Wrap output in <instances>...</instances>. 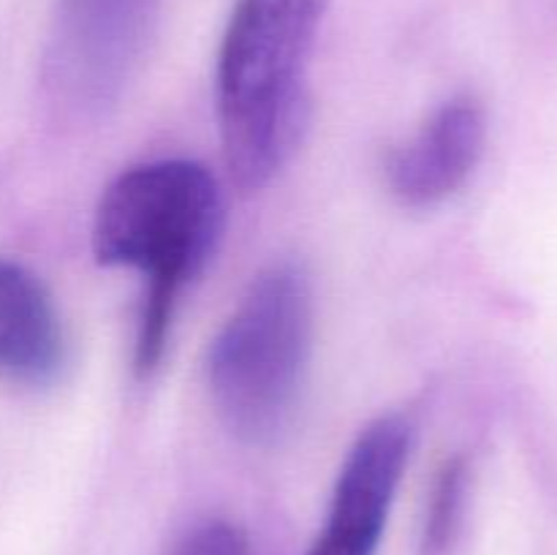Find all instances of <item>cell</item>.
Returning <instances> with one entry per match:
<instances>
[{"label":"cell","instance_id":"obj_1","mask_svg":"<svg viewBox=\"0 0 557 555\" xmlns=\"http://www.w3.org/2000/svg\"><path fill=\"white\" fill-rule=\"evenodd\" d=\"M223 226L218 180L185 158L152 161L120 174L96 207L92 254L103 267L145 278L134 368L150 375L166 351L183 288L205 270Z\"/></svg>","mask_w":557,"mask_h":555},{"label":"cell","instance_id":"obj_3","mask_svg":"<svg viewBox=\"0 0 557 555\" xmlns=\"http://www.w3.org/2000/svg\"><path fill=\"white\" fill-rule=\"evenodd\" d=\"M313 346V288L292 261L253 278L207 357V386L223 428L272 446L297 417Z\"/></svg>","mask_w":557,"mask_h":555},{"label":"cell","instance_id":"obj_7","mask_svg":"<svg viewBox=\"0 0 557 555\" xmlns=\"http://www.w3.org/2000/svg\"><path fill=\"white\" fill-rule=\"evenodd\" d=\"M468 495H471V466L466 457H449L435 477L433 493H430L422 533L424 555L449 553L466 520Z\"/></svg>","mask_w":557,"mask_h":555},{"label":"cell","instance_id":"obj_5","mask_svg":"<svg viewBox=\"0 0 557 555\" xmlns=\"http://www.w3.org/2000/svg\"><path fill=\"white\" fill-rule=\"evenodd\" d=\"M487 141V114L471 96L441 103L428 123L386 161L392 196L406 207H433L471 180Z\"/></svg>","mask_w":557,"mask_h":555},{"label":"cell","instance_id":"obj_4","mask_svg":"<svg viewBox=\"0 0 557 555\" xmlns=\"http://www.w3.org/2000/svg\"><path fill=\"white\" fill-rule=\"evenodd\" d=\"M411 441V422L397 414L375 419L359 433L337 473L324 531L308 555H375Z\"/></svg>","mask_w":557,"mask_h":555},{"label":"cell","instance_id":"obj_8","mask_svg":"<svg viewBox=\"0 0 557 555\" xmlns=\"http://www.w3.org/2000/svg\"><path fill=\"white\" fill-rule=\"evenodd\" d=\"M166 555H256L250 536L232 520H201L180 533Z\"/></svg>","mask_w":557,"mask_h":555},{"label":"cell","instance_id":"obj_2","mask_svg":"<svg viewBox=\"0 0 557 555\" xmlns=\"http://www.w3.org/2000/svg\"><path fill=\"white\" fill-rule=\"evenodd\" d=\"M330 0H237L218 54V123L243 190L286 169L310 123L308 65Z\"/></svg>","mask_w":557,"mask_h":555},{"label":"cell","instance_id":"obj_6","mask_svg":"<svg viewBox=\"0 0 557 555\" xmlns=\"http://www.w3.org/2000/svg\"><path fill=\"white\" fill-rule=\"evenodd\" d=\"M65 332L47 286L25 264L0 259V375L52 384L65 368Z\"/></svg>","mask_w":557,"mask_h":555}]
</instances>
